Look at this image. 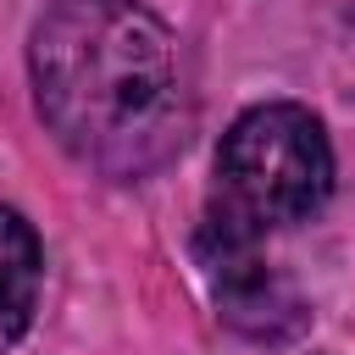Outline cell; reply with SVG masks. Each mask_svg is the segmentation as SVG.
Masks as SVG:
<instances>
[{
	"label": "cell",
	"mask_w": 355,
	"mask_h": 355,
	"mask_svg": "<svg viewBox=\"0 0 355 355\" xmlns=\"http://www.w3.org/2000/svg\"><path fill=\"white\" fill-rule=\"evenodd\" d=\"M33 89L50 133L111 178H139L183 144L172 39L133 0H61L33 28Z\"/></svg>",
	"instance_id": "cell-1"
},
{
	"label": "cell",
	"mask_w": 355,
	"mask_h": 355,
	"mask_svg": "<svg viewBox=\"0 0 355 355\" xmlns=\"http://www.w3.org/2000/svg\"><path fill=\"white\" fill-rule=\"evenodd\" d=\"M333 189V150L305 105L244 111L216 155V211L244 233L305 222Z\"/></svg>",
	"instance_id": "cell-2"
},
{
	"label": "cell",
	"mask_w": 355,
	"mask_h": 355,
	"mask_svg": "<svg viewBox=\"0 0 355 355\" xmlns=\"http://www.w3.org/2000/svg\"><path fill=\"white\" fill-rule=\"evenodd\" d=\"M255 239L261 233H244L222 216H205V233H200V261L216 283V305L233 327H244L250 338H288L305 316H300V300L266 272V261L255 255Z\"/></svg>",
	"instance_id": "cell-3"
},
{
	"label": "cell",
	"mask_w": 355,
	"mask_h": 355,
	"mask_svg": "<svg viewBox=\"0 0 355 355\" xmlns=\"http://www.w3.org/2000/svg\"><path fill=\"white\" fill-rule=\"evenodd\" d=\"M33 300H39V239L17 211L0 205V349L28 333Z\"/></svg>",
	"instance_id": "cell-4"
}]
</instances>
